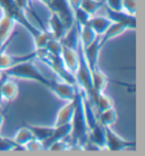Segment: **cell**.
I'll return each mask as SVG.
<instances>
[{
  "instance_id": "obj_1",
  "label": "cell",
  "mask_w": 145,
  "mask_h": 156,
  "mask_svg": "<svg viewBox=\"0 0 145 156\" xmlns=\"http://www.w3.org/2000/svg\"><path fill=\"white\" fill-rule=\"evenodd\" d=\"M0 10L9 17H12L16 22V24H20L26 31H28L30 35L32 36L33 42H34L35 49L44 48L48 41L52 37L48 31H43V30L35 27L30 22L27 15H26V12L16 4L15 0H0Z\"/></svg>"
},
{
  "instance_id": "obj_2",
  "label": "cell",
  "mask_w": 145,
  "mask_h": 156,
  "mask_svg": "<svg viewBox=\"0 0 145 156\" xmlns=\"http://www.w3.org/2000/svg\"><path fill=\"white\" fill-rule=\"evenodd\" d=\"M71 136L73 139V144L76 147H84L87 144L89 138V125L86 121L84 103H83V93L77 87V103L75 109L74 115L71 121Z\"/></svg>"
},
{
  "instance_id": "obj_3",
  "label": "cell",
  "mask_w": 145,
  "mask_h": 156,
  "mask_svg": "<svg viewBox=\"0 0 145 156\" xmlns=\"http://www.w3.org/2000/svg\"><path fill=\"white\" fill-rule=\"evenodd\" d=\"M5 74L7 75L8 78H16V79L36 82L41 85H43L44 87H47L48 90H49L51 82H52V79L47 78L36 68V66L33 63V59L20 62L15 66L8 68L7 70H5Z\"/></svg>"
},
{
  "instance_id": "obj_4",
  "label": "cell",
  "mask_w": 145,
  "mask_h": 156,
  "mask_svg": "<svg viewBox=\"0 0 145 156\" xmlns=\"http://www.w3.org/2000/svg\"><path fill=\"white\" fill-rule=\"evenodd\" d=\"M48 9L50 10V12H55L63 20L67 30L75 24L74 12L67 0H51Z\"/></svg>"
},
{
  "instance_id": "obj_5",
  "label": "cell",
  "mask_w": 145,
  "mask_h": 156,
  "mask_svg": "<svg viewBox=\"0 0 145 156\" xmlns=\"http://www.w3.org/2000/svg\"><path fill=\"white\" fill-rule=\"evenodd\" d=\"M106 130V148L111 152H120L130 147H136V141L126 140L111 127H104Z\"/></svg>"
},
{
  "instance_id": "obj_6",
  "label": "cell",
  "mask_w": 145,
  "mask_h": 156,
  "mask_svg": "<svg viewBox=\"0 0 145 156\" xmlns=\"http://www.w3.org/2000/svg\"><path fill=\"white\" fill-rule=\"evenodd\" d=\"M49 90L53 93L58 98L67 102L71 101L75 98L76 92H77V86L68 84L65 82H55L52 80L51 85L49 87Z\"/></svg>"
},
{
  "instance_id": "obj_7",
  "label": "cell",
  "mask_w": 145,
  "mask_h": 156,
  "mask_svg": "<svg viewBox=\"0 0 145 156\" xmlns=\"http://www.w3.org/2000/svg\"><path fill=\"white\" fill-rule=\"evenodd\" d=\"M107 17L112 23H118L125 25L128 30H135L136 28V16L129 15L124 10H112L110 8L106 7Z\"/></svg>"
},
{
  "instance_id": "obj_8",
  "label": "cell",
  "mask_w": 145,
  "mask_h": 156,
  "mask_svg": "<svg viewBox=\"0 0 145 156\" xmlns=\"http://www.w3.org/2000/svg\"><path fill=\"white\" fill-rule=\"evenodd\" d=\"M76 103H77V92H76V95L73 100L67 101L66 104H63V106H61L59 109L55 119V125H53L55 127L71 123L73 115H74L75 109H76Z\"/></svg>"
},
{
  "instance_id": "obj_9",
  "label": "cell",
  "mask_w": 145,
  "mask_h": 156,
  "mask_svg": "<svg viewBox=\"0 0 145 156\" xmlns=\"http://www.w3.org/2000/svg\"><path fill=\"white\" fill-rule=\"evenodd\" d=\"M15 25V20L2 12V15L0 16V43L1 44H6V43L13 41Z\"/></svg>"
},
{
  "instance_id": "obj_10",
  "label": "cell",
  "mask_w": 145,
  "mask_h": 156,
  "mask_svg": "<svg viewBox=\"0 0 145 156\" xmlns=\"http://www.w3.org/2000/svg\"><path fill=\"white\" fill-rule=\"evenodd\" d=\"M101 49L102 47L100 44V36H98L90 45H87L85 48L83 47L84 55H85V59H86L87 65H89L91 70L99 66V55H100Z\"/></svg>"
},
{
  "instance_id": "obj_11",
  "label": "cell",
  "mask_w": 145,
  "mask_h": 156,
  "mask_svg": "<svg viewBox=\"0 0 145 156\" xmlns=\"http://www.w3.org/2000/svg\"><path fill=\"white\" fill-rule=\"evenodd\" d=\"M87 143L95 146L98 149L106 148V130L104 127L96 122L92 128L89 129Z\"/></svg>"
},
{
  "instance_id": "obj_12",
  "label": "cell",
  "mask_w": 145,
  "mask_h": 156,
  "mask_svg": "<svg viewBox=\"0 0 145 156\" xmlns=\"http://www.w3.org/2000/svg\"><path fill=\"white\" fill-rule=\"evenodd\" d=\"M63 45V44H61ZM61 59L63 61V65L68 70L75 74V71L78 66V53H77V48L71 49L63 45L61 48Z\"/></svg>"
},
{
  "instance_id": "obj_13",
  "label": "cell",
  "mask_w": 145,
  "mask_h": 156,
  "mask_svg": "<svg viewBox=\"0 0 145 156\" xmlns=\"http://www.w3.org/2000/svg\"><path fill=\"white\" fill-rule=\"evenodd\" d=\"M127 30L128 28L126 27L125 25L118 23H112L111 22L109 27L107 28V31L102 35H100V44H101V47H104L109 41L116 39V37H118V36L121 35V34H124Z\"/></svg>"
},
{
  "instance_id": "obj_14",
  "label": "cell",
  "mask_w": 145,
  "mask_h": 156,
  "mask_svg": "<svg viewBox=\"0 0 145 156\" xmlns=\"http://www.w3.org/2000/svg\"><path fill=\"white\" fill-rule=\"evenodd\" d=\"M67 28L63 20L56 15L55 12H50V18H49V33L51 36L56 40H60L65 35Z\"/></svg>"
},
{
  "instance_id": "obj_15",
  "label": "cell",
  "mask_w": 145,
  "mask_h": 156,
  "mask_svg": "<svg viewBox=\"0 0 145 156\" xmlns=\"http://www.w3.org/2000/svg\"><path fill=\"white\" fill-rule=\"evenodd\" d=\"M91 76H92V85H93L94 93L96 94V93L104 92L107 84L109 82V78L100 69V66L95 67L94 69L91 70Z\"/></svg>"
},
{
  "instance_id": "obj_16",
  "label": "cell",
  "mask_w": 145,
  "mask_h": 156,
  "mask_svg": "<svg viewBox=\"0 0 145 156\" xmlns=\"http://www.w3.org/2000/svg\"><path fill=\"white\" fill-rule=\"evenodd\" d=\"M111 24V20L108 17L104 16H99V15H93L91 16L89 25H90L92 30L96 33V35H102L104 32L107 31V28L109 27V25Z\"/></svg>"
},
{
  "instance_id": "obj_17",
  "label": "cell",
  "mask_w": 145,
  "mask_h": 156,
  "mask_svg": "<svg viewBox=\"0 0 145 156\" xmlns=\"http://www.w3.org/2000/svg\"><path fill=\"white\" fill-rule=\"evenodd\" d=\"M27 128L30 129L33 133V136L35 139L42 141V143H45V141L52 136L53 133V130H55V127H48V126H35V125H26Z\"/></svg>"
},
{
  "instance_id": "obj_18",
  "label": "cell",
  "mask_w": 145,
  "mask_h": 156,
  "mask_svg": "<svg viewBox=\"0 0 145 156\" xmlns=\"http://www.w3.org/2000/svg\"><path fill=\"white\" fill-rule=\"evenodd\" d=\"M17 95H18V85L8 78L1 88V101L8 103L13 102L17 98Z\"/></svg>"
},
{
  "instance_id": "obj_19",
  "label": "cell",
  "mask_w": 145,
  "mask_h": 156,
  "mask_svg": "<svg viewBox=\"0 0 145 156\" xmlns=\"http://www.w3.org/2000/svg\"><path fill=\"white\" fill-rule=\"evenodd\" d=\"M118 119V114L114 108H109L96 113V120L103 127H112Z\"/></svg>"
},
{
  "instance_id": "obj_20",
  "label": "cell",
  "mask_w": 145,
  "mask_h": 156,
  "mask_svg": "<svg viewBox=\"0 0 145 156\" xmlns=\"http://www.w3.org/2000/svg\"><path fill=\"white\" fill-rule=\"evenodd\" d=\"M77 27H78V26H77ZM78 34H79L81 43H82V45L84 48L87 47V45H90L91 43L93 42V41L99 36V35H96V33L92 30V27H91L89 24L78 27Z\"/></svg>"
},
{
  "instance_id": "obj_21",
  "label": "cell",
  "mask_w": 145,
  "mask_h": 156,
  "mask_svg": "<svg viewBox=\"0 0 145 156\" xmlns=\"http://www.w3.org/2000/svg\"><path fill=\"white\" fill-rule=\"evenodd\" d=\"M33 138H34V136H33L32 131L27 128V126H25V127H22L16 131L15 136L13 137L12 139L15 141V144L17 146H20L24 149V145Z\"/></svg>"
},
{
  "instance_id": "obj_22",
  "label": "cell",
  "mask_w": 145,
  "mask_h": 156,
  "mask_svg": "<svg viewBox=\"0 0 145 156\" xmlns=\"http://www.w3.org/2000/svg\"><path fill=\"white\" fill-rule=\"evenodd\" d=\"M103 6H104V0H82L81 4V7L91 16L95 15Z\"/></svg>"
},
{
  "instance_id": "obj_23",
  "label": "cell",
  "mask_w": 145,
  "mask_h": 156,
  "mask_svg": "<svg viewBox=\"0 0 145 156\" xmlns=\"http://www.w3.org/2000/svg\"><path fill=\"white\" fill-rule=\"evenodd\" d=\"M74 20L76 25L81 27V26H84V25H87L89 22H90V18H91V15L89 12H86L82 7L77 8V9H75L74 12Z\"/></svg>"
},
{
  "instance_id": "obj_24",
  "label": "cell",
  "mask_w": 145,
  "mask_h": 156,
  "mask_svg": "<svg viewBox=\"0 0 145 156\" xmlns=\"http://www.w3.org/2000/svg\"><path fill=\"white\" fill-rule=\"evenodd\" d=\"M17 149H20V151H24L22 147L17 146L15 144V141L13 139H9V138H6V137L1 136L0 135V152H7V151H17Z\"/></svg>"
},
{
  "instance_id": "obj_25",
  "label": "cell",
  "mask_w": 145,
  "mask_h": 156,
  "mask_svg": "<svg viewBox=\"0 0 145 156\" xmlns=\"http://www.w3.org/2000/svg\"><path fill=\"white\" fill-rule=\"evenodd\" d=\"M121 9L129 15L136 16V0H121Z\"/></svg>"
},
{
  "instance_id": "obj_26",
  "label": "cell",
  "mask_w": 145,
  "mask_h": 156,
  "mask_svg": "<svg viewBox=\"0 0 145 156\" xmlns=\"http://www.w3.org/2000/svg\"><path fill=\"white\" fill-rule=\"evenodd\" d=\"M42 149H44L43 143L38 140V139H35V138L31 139V140L27 141L26 144L24 145V151H32V152H35V151H42Z\"/></svg>"
},
{
  "instance_id": "obj_27",
  "label": "cell",
  "mask_w": 145,
  "mask_h": 156,
  "mask_svg": "<svg viewBox=\"0 0 145 156\" xmlns=\"http://www.w3.org/2000/svg\"><path fill=\"white\" fill-rule=\"evenodd\" d=\"M69 147H71V146L67 144L66 139H60V140H56L52 144H50L47 147V149H49V151H66Z\"/></svg>"
},
{
  "instance_id": "obj_28",
  "label": "cell",
  "mask_w": 145,
  "mask_h": 156,
  "mask_svg": "<svg viewBox=\"0 0 145 156\" xmlns=\"http://www.w3.org/2000/svg\"><path fill=\"white\" fill-rule=\"evenodd\" d=\"M104 5L112 10H122L121 0H104Z\"/></svg>"
},
{
  "instance_id": "obj_29",
  "label": "cell",
  "mask_w": 145,
  "mask_h": 156,
  "mask_svg": "<svg viewBox=\"0 0 145 156\" xmlns=\"http://www.w3.org/2000/svg\"><path fill=\"white\" fill-rule=\"evenodd\" d=\"M67 1H68L71 8L73 9V12H74L75 9L81 7V4H82V0H67Z\"/></svg>"
},
{
  "instance_id": "obj_30",
  "label": "cell",
  "mask_w": 145,
  "mask_h": 156,
  "mask_svg": "<svg viewBox=\"0 0 145 156\" xmlns=\"http://www.w3.org/2000/svg\"><path fill=\"white\" fill-rule=\"evenodd\" d=\"M8 79L7 75L5 74V71H0V102L1 101V88H2V85H4V83L6 82Z\"/></svg>"
},
{
  "instance_id": "obj_31",
  "label": "cell",
  "mask_w": 145,
  "mask_h": 156,
  "mask_svg": "<svg viewBox=\"0 0 145 156\" xmlns=\"http://www.w3.org/2000/svg\"><path fill=\"white\" fill-rule=\"evenodd\" d=\"M4 122H5V114H4V112L1 111V112H0V131H1L2 126H4Z\"/></svg>"
},
{
  "instance_id": "obj_32",
  "label": "cell",
  "mask_w": 145,
  "mask_h": 156,
  "mask_svg": "<svg viewBox=\"0 0 145 156\" xmlns=\"http://www.w3.org/2000/svg\"><path fill=\"white\" fill-rule=\"evenodd\" d=\"M40 2H42V4L44 5V6H45V7H49V4H50V1L51 0H39Z\"/></svg>"
},
{
  "instance_id": "obj_33",
  "label": "cell",
  "mask_w": 145,
  "mask_h": 156,
  "mask_svg": "<svg viewBox=\"0 0 145 156\" xmlns=\"http://www.w3.org/2000/svg\"><path fill=\"white\" fill-rule=\"evenodd\" d=\"M9 43H10V42L6 43V44H1V43H0V52H1L2 50H5V49H6V47H7Z\"/></svg>"
},
{
  "instance_id": "obj_34",
  "label": "cell",
  "mask_w": 145,
  "mask_h": 156,
  "mask_svg": "<svg viewBox=\"0 0 145 156\" xmlns=\"http://www.w3.org/2000/svg\"><path fill=\"white\" fill-rule=\"evenodd\" d=\"M2 111V106H1V102H0V112Z\"/></svg>"
}]
</instances>
